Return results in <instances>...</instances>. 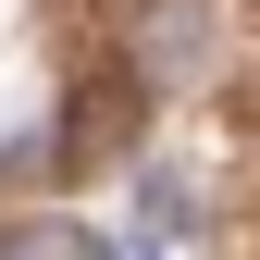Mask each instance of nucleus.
<instances>
[{"mask_svg":"<svg viewBox=\"0 0 260 260\" xmlns=\"http://www.w3.org/2000/svg\"><path fill=\"white\" fill-rule=\"evenodd\" d=\"M199 62H211V13H199V0H149V13H137V75L149 87H186Z\"/></svg>","mask_w":260,"mask_h":260,"instance_id":"f257e3e1","label":"nucleus"},{"mask_svg":"<svg viewBox=\"0 0 260 260\" xmlns=\"http://www.w3.org/2000/svg\"><path fill=\"white\" fill-rule=\"evenodd\" d=\"M137 236H149V248L199 236V174H174V161H149V174H137Z\"/></svg>","mask_w":260,"mask_h":260,"instance_id":"f03ea898","label":"nucleus"},{"mask_svg":"<svg viewBox=\"0 0 260 260\" xmlns=\"http://www.w3.org/2000/svg\"><path fill=\"white\" fill-rule=\"evenodd\" d=\"M0 260H100V236L62 223V211H38V223H0Z\"/></svg>","mask_w":260,"mask_h":260,"instance_id":"7ed1b4c3","label":"nucleus"}]
</instances>
